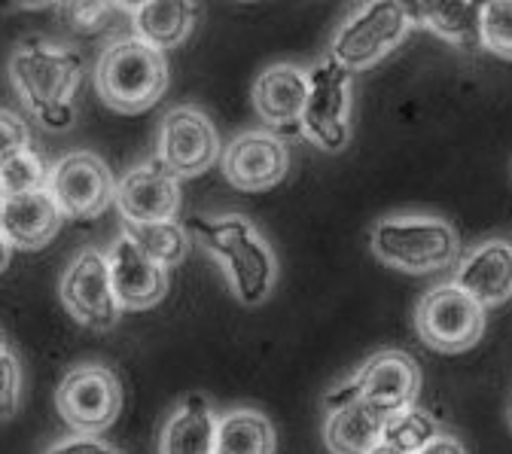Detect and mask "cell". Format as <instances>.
Returning <instances> with one entry per match:
<instances>
[{"mask_svg": "<svg viewBox=\"0 0 512 454\" xmlns=\"http://www.w3.org/2000/svg\"><path fill=\"white\" fill-rule=\"evenodd\" d=\"M55 409L77 433L101 436L122 412V384L116 372L101 363L74 366L58 384Z\"/></svg>", "mask_w": 512, "mask_h": 454, "instance_id": "obj_9", "label": "cell"}, {"mask_svg": "<svg viewBox=\"0 0 512 454\" xmlns=\"http://www.w3.org/2000/svg\"><path fill=\"white\" fill-rule=\"evenodd\" d=\"M61 305L77 323L89 330H113L122 314L113 284H110V266L107 253L86 247L74 256L68 272L61 275Z\"/></svg>", "mask_w": 512, "mask_h": 454, "instance_id": "obj_11", "label": "cell"}, {"mask_svg": "<svg viewBox=\"0 0 512 454\" xmlns=\"http://www.w3.org/2000/svg\"><path fill=\"white\" fill-rule=\"evenodd\" d=\"M80 80L83 55L55 40L28 37L10 55V83L19 101L49 132H64L74 125V95Z\"/></svg>", "mask_w": 512, "mask_h": 454, "instance_id": "obj_1", "label": "cell"}, {"mask_svg": "<svg viewBox=\"0 0 512 454\" xmlns=\"http://www.w3.org/2000/svg\"><path fill=\"white\" fill-rule=\"evenodd\" d=\"M217 415L202 394H189L165 421L159 454H214Z\"/></svg>", "mask_w": 512, "mask_h": 454, "instance_id": "obj_21", "label": "cell"}, {"mask_svg": "<svg viewBox=\"0 0 512 454\" xmlns=\"http://www.w3.org/2000/svg\"><path fill=\"white\" fill-rule=\"evenodd\" d=\"M49 196L55 199L64 220L89 223L98 220L116 196V183L107 162L89 150L68 153L49 168Z\"/></svg>", "mask_w": 512, "mask_h": 454, "instance_id": "obj_10", "label": "cell"}, {"mask_svg": "<svg viewBox=\"0 0 512 454\" xmlns=\"http://www.w3.org/2000/svg\"><path fill=\"white\" fill-rule=\"evenodd\" d=\"M37 7H58V0H0V10H37Z\"/></svg>", "mask_w": 512, "mask_h": 454, "instance_id": "obj_33", "label": "cell"}, {"mask_svg": "<svg viewBox=\"0 0 512 454\" xmlns=\"http://www.w3.org/2000/svg\"><path fill=\"white\" fill-rule=\"evenodd\" d=\"M351 116V71L327 58L308 71V98L299 116V132L320 150L339 153L348 138Z\"/></svg>", "mask_w": 512, "mask_h": 454, "instance_id": "obj_8", "label": "cell"}, {"mask_svg": "<svg viewBox=\"0 0 512 454\" xmlns=\"http://www.w3.org/2000/svg\"><path fill=\"white\" fill-rule=\"evenodd\" d=\"M144 4H150V0H113V7L122 10V13H128V16H135Z\"/></svg>", "mask_w": 512, "mask_h": 454, "instance_id": "obj_34", "label": "cell"}, {"mask_svg": "<svg viewBox=\"0 0 512 454\" xmlns=\"http://www.w3.org/2000/svg\"><path fill=\"white\" fill-rule=\"evenodd\" d=\"M19 387H22V369L13 348L0 351V421H7L19 409Z\"/></svg>", "mask_w": 512, "mask_h": 454, "instance_id": "obj_29", "label": "cell"}, {"mask_svg": "<svg viewBox=\"0 0 512 454\" xmlns=\"http://www.w3.org/2000/svg\"><path fill=\"white\" fill-rule=\"evenodd\" d=\"M220 138L214 122L199 107H174L159 125L156 159L180 180L199 177L220 159Z\"/></svg>", "mask_w": 512, "mask_h": 454, "instance_id": "obj_12", "label": "cell"}, {"mask_svg": "<svg viewBox=\"0 0 512 454\" xmlns=\"http://www.w3.org/2000/svg\"><path fill=\"white\" fill-rule=\"evenodd\" d=\"M116 211L125 223H162L180 211V177L159 159L128 168L116 180Z\"/></svg>", "mask_w": 512, "mask_h": 454, "instance_id": "obj_13", "label": "cell"}, {"mask_svg": "<svg viewBox=\"0 0 512 454\" xmlns=\"http://www.w3.org/2000/svg\"><path fill=\"white\" fill-rule=\"evenodd\" d=\"M189 232L223 266L226 281L241 305H263L272 296L278 281L275 253L247 217H192Z\"/></svg>", "mask_w": 512, "mask_h": 454, "instance_id": "obj_2", "label": "cell"}, {"mask_svg": "<svg viewBox=\"0 0 512 454\" xmlns=\"http://www.w3.org/2000/svg\"><path fill=\"white\" fill-rule=\"evenodd\" d=\"M113 10V0H58L61 22L80 34H98L110 22Z\"/></svg>", "mask_w": 512, "mask_h": 454, "instance_id": "obj_28", "label": "cell"}, {"mask_svg": "<svg viewBox=\"0 0 512 454\" xmlns=\"http://www.w3.org/2000/svg\"><path fill=\"white\" fill-rule=\"evenodd\" d=\"M196 16V0H150L132 16V31L153 49L168 52L192 34Z\"/></svg>", "mask_w": 512, "mask_h": 454, "instance_id": "obj_22", "label": "cell"}, {"mask_svg": "<svg viewBox=\"0 0 512 454\" xmlns=\"http://www.w3.org/2000/svg\"><path fill=\"white\" fill-rule=\"evenodd\" d=\"M31 147V132L22 116L13 110H0V162H7L10 156L22 153Z\"/></svg>", "mask_w": 512, "mask_h": 454, "instance_id": "obj_30", "label": "cell"}, {"mask_svg": "<svg viewBox=\"0 0 512 454\" xmlns=\"http://www.w3.org/2000/svg\"><path fill=\"white\" fill-rule=\"evenodd\" d=\"M452 281L467 290L482 308H497L512 299V244L491 238L476 244L455 263Z\"/></svg>", "mask_w": 512, "mask_h": 454, "instance_id": "obj_16", "label": "cell"}, {"mask_svg": "<svg viewBox=\"0 0 512 454\" xmlns=\"http://www.w3.org/2000/svg\"><path fill=\"white\" fill-rule=\"evenodd\" d=\"M388 412L372 403H348L333 412H327L324 439L333 454H369L375 445H381L384 427H388Z\"/></svg>", "mask_w": 512, "mask_h": 454, "instance_id": "obj_20", "label": "cell"}, {"mask_svg": "<svg viewBox=\"0 0 512 454\" xmlns=\"http://www.w3.org/2000/svg\"><path fill=\"white\" fill-rule=\"evenodd\" d=\"M369 454H409V451H400V448H394V445H388V442H381V445H375Z\"/></svg>", "mask_w": 512, "mask_h": 454, "instance_id": "obj_36", "label": "cell"}, {"mask_svg": "<svg viewBox=\"0 0 512 454\" xmlns=\"http://www.w3.org/2000/svg\"><path fill=\"white\" fill-rule=\"evenodd\" d=\"M46 183H49V165L40 159L34 147L10 156L7 162H0V199L46 189Z\"/></svg>", "mask_w": 512, "mask_h": 454, "instance_id": "obj_26", "label": "cell"}, {"mask_svg": "<svg viewBox=\"0 0 512 454\" xmlns=\"http://www.w3.org/2000/svg\"><path fill=\"white\" fill-rule=\"evenodd\" d=\"M421 391L418 363L406 351H378L372 354L348 381L336 384L324 397V409L333 412L348 403H372L388 415L415 403Z\"/></svg>", "mask_w": 512, "mask_h": 454, "instance_id": "obj_5", "label": "cell"}, {"mask_svg": "<svg viewBox=\"0 0 512 454\" xmlns=\"http://www.w3.org/2000/svg\"><path fill=\"white\" fill-rule=\"evenodd\" d=\"M0 205H4V199H0Z\"/></svg>", "mask_w": 512, "mask_h": 454, "instance_id": "obj_37", "label": "cell"}, {"mask_svg": "<svg viewBox=\"0 0 512 454\" xmlns=\"http://www.w3.org/2000/svg\"><path fill=\"white\" fill-rule=\"evenodd\" d=\"M250 98L266 125H299L308 98V71L296 68V64H272L256 77Z\"/></svg>", "mask_w": 512, "mask_h": 454, "instance_id": "obj_18", "label": "cell"}, {"mask_svg": "<svg viewBox=\"0 0 512 454\" xmlns=\"http://www.w3.org/2000/svg\"><path fill=\"white\" fill-rule=\"evenodd\" d=\"M415 330L427 348L442 354H461L479 345L485 333V308L455 281L436 284L418 302Z\"/></svg>", "mask_w": 512, "mask_h": 454, "instance_id": "obj_7", "label": "cell"}, {"mask_svg": "<svg viewBox=\"0 0 512 454\" xmlns=\"http://www.w3.org/2000/svg\"><path fill=\"white\" fill-rule=\"evenodd\" d=\"M110 284L122 311H147L159 305L168 293V269L147 256L125 232L107 253Z\"/></svg>", "mask_w": 512, "mask_h": 454, "instance_id": "obj_15", "label": "cell"}, {"mask_svg": "<svg viewBox=\"0 0 512 454\" xmlns=\"http://www.w3.org/2000/svg\"><path fill=\"white\" fill-rule=\"evenodd\" d=\"M46 454H125V451L116 448V445H110V442H104L101 436L77 433V436L58 439L55 445H49Z\"/></svg>", "mask_w": 512, "mask_h": 454, "instance_id": "obj_31", "label": "cell"}, {"mask_svg": "<svg viewBox=\"0 0 512 454\" xmlns=\"http://www.w3.org/2000/svg\"><path fill=\"white\" fill-rule=\"evenodd\" d=\"M409 28L412 22L397 0H369L336 31L330 58L351 74L366 71L384 55H391L403 43Z\"/></svg>", "mask_w": 512, "mask_h": 454, "instance_id": "obj_6", "label": "cell"}, {"mask_svg": "<svg viewBox=\"0 0 512 454\" xmlns=\"http://www.w3.org/2000/svg\"><path fill=\"white\" fill-rule=\"evenodd\" d=\"M64 223L49 189L22 192V196H7L0 205V235L16 250H40L46 247Z\"/></svg>", "mask_w": 512, "mask_h": 454, "instance_id": "obj_17", "label": "cell"}, {"mask_svg": "<svg viewBox=\"0 0 512 454\" xmlns=\"http://www.w3.org/2000/svg\"><path fill=\"white\" fill-rule=\"evenodd\" d=\"M412 25L430 28L433 34L458 46L479 43L482 0H397Z\"/></svg>", "mask_w": 512, "mask_h": 454, "instance_id": "obj_19", "label": "cell"}, {"mask_svg": "<svg viewBox=\"0 0 512 454\" xmlns=\"http://www.w3.org/2000/svg\"><path fill=\"white\" fill-rule=\"evenodd\" d=\"M369 247L384 266L406 275H433L455 269L461 238L442 217L400 214L384 217L369 232Z\"/></svg>", "mask_w": 512, "mask_h": 454, "instance_id": "obj_3", "label": "cell"}, {"mask_svg": "<svg viewBox=\"0 0 512 454\" xmlns=\"http://www.w3.org/2000/svg\"><path fill=\"white\" fill-rule=\"evenodd\" d=\"M122 232L165 269L180 266L189 253V232L177 220H162V223H125L122 220Z\"/></svg>", "mask_w": 512, "mask_h": 454, "instance_id": "obj_24", "label": "cell"}, {"mask_svg": "<svg viewBox=\"0 0 512 454\" xmlns=\"http://www.w3.org/2000/svg\"><path fill=\"white\" fill-rule=\"evenodd\" d=\"M214 454H275V427L256 409H232L217 418Z\"/></svg>", "mask_w": 512, "mask_h": 454, "instance_id": "obj_23", "label": "cell"}, {"mask_svg": "<svg viewBox=\"0 0 512 454\" xmlns=\"http://www.w3.org/2000/svg\"><path fill=\"white\" fill-rule=\"evenodd\" d=\"M479 43L500 58H512V0H482Z\"/></svg>", "mask_w": 512, "mask_h": 454, "instance_id": "obj_27", "label": "cell"}, {"mask_svg": "<svg viewBox=\"0 0 512 454\" xmlns=\"http://www.w3.org/2000/svg\"><path fill=\"white\" fill-rule=\"evenodd\" d=\"M95 89L107 107L116 113H144L168 89V61L165 52L132 37L113 40L95 68Z\"/></svg>", "mask_w": 512, "mask_h": 454, "instance_id": "obj_4", "label": "cell"}, {"mask_svg": "<svg viewBox=\"0 0 512 454\" xmlns=\"http://www.w3.org/2000/svg\"><path fill=\"white\" fill-rule=\"evenodd\" d=\"M439 433H442L439 421L430 412H424V409H418L412 403V406H406V409H400V412H394L388 418V427H384L381 442H388V445H394L400 451H409V454H418Z\"/></svg>", "mask_w": 512, "mask_h": 454, "instance_id": "obj_25", "label": "cell"}, {"mask_svg": "<svg viewBox=\"0 0 512 454\" xmlns=\"http://www.w3.org/2000/svg\"><path fill=\"white\" fill-rule=\"evenodd\" d=\"M290 150L272 132H244L223 150V174L241 192H263L287 177Z\"/></svg>", "mask_w": 512, "mask_h": 454, "instance_id": "obj_14", "label": "cell"}, {"mask_svg": "<svg viewBox=\"0 0 512 454\" xmlns=\"http://www.w3.org/2000/svg\"><path fill=\"white\" fill-rule=\"evenodd\" d=\"M10 253H13V247H10V241L0 235V272H4L7 266H10Z\"/></svg>", "mask_w": 512, "mask_h": 454, "instance_id": "obj_35", "label": "cell"}, {"mask_svg": "<svg viewBox=\"0 0 512 454\" xmlns=\"http://www.w3.org/2000/svg\"><path fill=\"white\" fill-rule=\"evenodd\" d=\"M418 454H467V448H464V442L458 439V436H452V433H439V436H433Z\"/></svg>", "mask_w": 512, "mask_h": 454, "instance_id": "obj_32", "label": "cell"}]
</instances>
